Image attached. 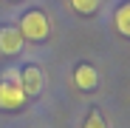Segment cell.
<instances>
[{
  "mask_svg": "<svg viewBox=\"0 0 130 128\" xmlns=\"http://www.w3.org/2000/svg\"><path fill=\"white\" fill-rule=\"evenodd\" d=\"M20 34H23V40H31V43H40V40H45L48 31H51V23H48V17L45 11H40V9H31L26 11L23 17H20Z\"/></svg>",
  "mask_w": 130,
  "mask_h": 128,
  "instance_id": "6da1fadb",
  "label": "cell"
},
{
  "mask_svg": "<svg viewBox=\"0 0 130 128\" xmlns=\"http://www.w3.org/2000/svg\"><path fill=\"white\" fill-rule=\"evenodd\" d=\"M113 20H116V31L122 37H130V3H119Z\"/></svg>",
  "mask_w": 130,
  "mask_h": 128,
  "instance_id": "8992f818",
  "label": "cell"
},
{
  "mask_svg": "<svg viewBox=\"0 0 130 128\" xmlns=\"http://www.w3.org/2000/svg\"><path fill=\"white\" fill-rule=\"evenodd\" d=\"M68 3L76 14H85V17L96 14V9H99V0H68Z\"/></svg>",
  "mask_w": 130,
  "mask_h": 128,
  "instance_id": "52a82bcc",
  "label": "cell"
},
{
  "mask_svg": "<svg viewBox=\"0 0 130 128\" xmlns=\"http://www.w3.org/2000/svg\"><path fill=\"white\" fill-rule=\"evenodd\" d=\"M42 71H40V66H34V63H28V66L20 71V85H23V91H26V97H40V91H42Z\"/></svg>",
  "mask_w": 130,
  "mask_h": 128,
  "instance_id": "3957f363",
  "label": "cell"
},
{
  "mask_svg": "<svg viewBox=\"0 0 130 128\" xmlns=\"http://www.w3.org/2000/svg\"><path fill=\"white\" fill-rule=\"evenodd\" d=\"M82 128H107L105 120H102V111H99V108H91V114H88V120H85Z\"/></svg>",
  "mask_w": 130,
  "mask_h": 128,
  "instance_id": "ba28073f",
  "label": "cell"
},
{
  "mask_svg": "<svg viewBox=\"0 0 130 128\" xmlns=\"http://www.w3.org/2000/svg\"><path fill=\"white\" fill-rule=\"evenodd\" d=\"M74 85L79 91H93L99 85V71L91 66V63H79L74 68Z\"/></svg>",
  "mask_w": 130,
  "mask_h": 128,
  "instance_id": "277c9868",
  "label": "cell"
},
{
  "mask_svg": "<svg viewBox=\"0 0 130 128\" xmlns=\"http://www.w3.org/2000/svg\"><path fill=\"white\" fill-rule=\"evenodd\" d=\"M3 80H6V83H20V71H17V68H6V71H3Z\"/></svg>",
  "mask_w": 130,
  "mask_h": 128,
  "instance_id": "9c48e42d",
  "label": "cell"
},
{
  "mask_svg": "<svg viewBox=\"0 0 130 128\" xmlns=\"http://www.w3.org/2000/svg\"><path fill=\"white\" fill-rule=\"evenodd\" d=\"M26 91H23V85L20 83H6V80H0V108H6V111H17V108H23L26 105Z\"/></svg>",
  "mask_w": 130,
  "mask_h": 128,
  "instance_id": "7a4b0ae2",
  "label": "cell"
},
{
  "mask_svg": "<svg viewBox=\"0 0 130 128\" xmlns=\"http://www.w3.org/2000/svg\"><path fill=\"white\" fill-rule=\"evenodd\" d=\"M0 51L3 54H20L23 51V34L17 26H0Z\"/></svg>",
  "mask_w": 130,
  "mask_h": 128,
  "instance_id": "5b68a950",
  "label": "cell"
}]
</instances>
